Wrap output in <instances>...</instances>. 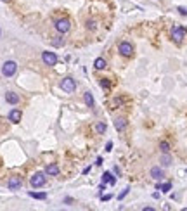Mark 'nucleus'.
Masks as SVG:
<instances>
[{
  "mask_svg": "<svg viewBox=\"0 0 187 211\" xmlns=\"http://www.w3.org/2000/svg\"><path fill=\"white\" fill-rule=\"evenodd\" d=\"M47 184V173L45 172H36L30 176V185L33 189H38V187H44Z\"/></svg>",
  "mask_w": 187,
  "mask_h": 211,
  "instance_id": "obj_1",
  "label": "nucleus"
},
{
  "mask_svg": "<svg viewBox=\"0 0 187 211\" xmlns=\"http://www.w3.org/2000/svg\"><path fill=\"white\" fill-rule=\"evenodd\" d=\"M187 35V30L184 26H173L172 28V31H170V38L173 40L177 45H180L184 42V38H185Z\"/></svg>",
  "mask_w": 187,
  "mask_h": 211,
  "instance_id": "obj_2",
  "label": "nucleus"
},
{
  "mask_svg": "<svg viewBox=\"0 0 187 211\" xmlns=\"http://www.w3.org/2000/svg\"><path fill=\"white\" fill-rule=\"evenodd\" d=\"M54 28H56L57 33L66 35V33H70V30H71V23H70V19H66V18L57 19V21L54 23Z\"/></svg>",
  "mask_w": 187,
  "mask_h": 211,
  "instance_id": "obj_3",
  "label": "nucleus"
},
{
  "mask_svg": "<svg viewBox=\"0 0 187 211\" xmlns=\"http://www.w3.org/2000/svg\"><path fill=\"white\" fill-rule=\"evenodd\" d=\"M16 71H18V62L16 61H5L4 66H2V75L5 78H11V76L16 75Z\"/></svg>",
  "mask_w": 187,
  "mask_h": 211,
  "instance_id": "obj_4",
  "label": "nucleus"
},
{
  "mask_svg": "<svg viewBox=\"0 0 187 211\" xmlns=\"http://www.w3.org/2000/svg\"><path fill=\"white\" fill-rule=\"evenodd\" d=\"M61 90L66 93H73L74 90H76V81H74V78H71V76L62 78L61 80Z\"/></svg>",
  "mask_w": 187,
  "mask_h": 211,
  "instance_id": "obj_5",
  "label": "nucleus"
},
{
  "mask_svg": "<svg viewBox=\"0 0 187 211\" xmlns=\"http://www.w3.org/2000/svg\"><path fill=\"white\" fill-rule=\"evenodd\" d=\"M118 52L121 54L123 57H132L134 52H135V48L130 42H120V43H118Z\"/></svg>",
  "mask_w": 187,
  "mask_h": 211,
  "instance_id": "obj_6",
  "label": "nucleus"
},
{
  "mask_svg": "<svg viewBox=\"0 0 187 211\" xmlns=\"http://www.w3.org/2000/svg\"><path fill=\"white\" fill-rule=\"evenodd\" d=\"M42 61H44L45 66H50V68L56 66V64H57V54L45 50V52H42Z\"/></svg>",
  "mask_w": 187,
  "mask_h": 211,
  "instance_id": "obj_7",
  "label": "nucleus"
},
{
  "mask_svg": "<svg viewBox=\"0 0 187 211\" xmlns=\"http://www.w3.org/2000/svg\"><path fill=\"white\" fill-rule=\"evenodd\" d=\"M23 187V178L19 175H14L9 178V182H7V189L9 190H19Z\"/></svg>",
  "mask_w": 187,
  "mask_h": 211,
  "instance_id": "obj_8",
  "label": "nucleus"
},
{
  "mask_svg": "<svg viewBox=\"0 0 187 211\" xmlns=\"http://www.w3.org/2000/svg\"><path fill=\"white\" fill-rule=\"evenodd\" d=\"M149 175H151L152 180H158V182L165 178V172H163V168H161V166H152L151 172H149Z\"/></svg>",
  "mask_w": 187,
  "mask_h": 211,
  "instance_id": "obj_9",
  "label": "nucleus"
},
{
  "mask_svg": "<svg viewBox=\"0 0 187 211\" xmlns=\"http://www.w3.org/2000/svg\"><path fill=\"white\" fill-rule=\"evenodd\" d=\"M21 118H23L21 109H11L9 111V121H12V123H19Z\"/></svg>",
  "mask_w": 187,
  "mask_h": 211,
  "instance_id": "obj_10",
  "label": "nucleus"
},
{
  "mask_svg": "<svg viewBox=\"0 0 187 211\" xmlns=\"http://www.w3.org/2000/svg\"><path fill=\"white\" fill-rule=\"evenodd\" d=\"M126 125H128V121H126L125 118H114V128H116L118 132H125L126 130Z\"/></svg>",
  "mask_w": 187,
  "mask_h": 211,
  "instance_id": "obj_11",
  "label": "nucleus"
},
{
  "mask_svg": "<svg viewBox=\"0 0 187 211\" xmlns=\"http://www.w3.org/2000/svg\"><path fill=\"white\" fill-rule=\"evenodd\" d=\"M45 173H47V176H57L59 175V166H57L56 163H50L45 166Z\"/></svg>",
  "mask_w": 187,
  "mask_h": 211,
  "instance_id": "obj_12",
  "label": "nucleus"
},
{
  "mask_svg": "<svg viewBox=\"0 0 187 211\" xmlns=\"http://www.w3.org/2000/svg\"><path fill=\"white\" fill-rule=\"evenodd\" d=\"M5 101L9 102V104L16 106V104H19V95L16 92H7L5 93Z\"/></svg>",
  "mask_w": 187,
  "mask_h": 211,
  "instance_id": "obj_13",
  "label": "nucleus"
},
{
  "mask_svg": "<svg viewBox=\"0 0 187 211\" xmlns=\"http://www.w3.org/2000/svg\"><path fill=\"white\" fill-rule=\"evenodd\" d=\"M83 102L87 104V107L94 109V106H96V102H94V95H92V92H85V93H83Z\"/></svg>",
  "mask_w": 187,
  "mask_h": 211,
  "instance_id": "obj_14",
  "label": "nucleus"
},
{
  "mask_svg": "<svg viewBox=\"0 0 187 211\" xmlns=\"http://www.w3.org/2000/svg\"><path fill=\"white\" fill-rule=\"evenodd\" d=\"M94 68H96L97 71H102V69L108 68V62H106L104 57H97L96 61H94Z\"/></svg>",
  "mask_w": 187,
  "mask_h": 211,
  "instance_id": "obj_15",
  "label": "nucleus"
},
{
  "mask_svg": "<svg viewBox=\"0 0 187 211\" xmlns=\"http://www.w3.org/2000/svg\"><path fill=\"white\" fill-rule=\"evenodd\" d=\"M64 42H66V40L62 38V35H61V33H59V35H57V36H54V38L50 40V43H52V47H54V48H59V47H62V45H64Z\"/></svg>",
  "mask_w": 187,
  "mask_h": 211,
  "instance_id": "obj_16",
  "label": "nucleus"
},
{
  "mask_svg": "<svg viewBox=\"0 0 187 211\" xmlns=\"http://www.w3.org/2000/svg\"><path fill=\"white\" fill-rule=\"evenodd\" d=\"M102 182H104V184H109L111 187H113V185H116V178H114V176L111 175L109 172H104V173H102Z\"/></svg>",
  "mask_w": 187,
  "mask_h": 211,
  "instance_id": "obj_17",
  "label": "nucleus"
},
{
  "mask_svg": "<svg viewBox=\"0 0 187 211\" xmlns=\"http://www.w3.org/2000/svg\"><path fill=\"white\" fill-rule=\"evenodd\" d=\"M159 161H161V166L166 168V166H170V164H172V156H170L168 152H163V154H161V159H159Z\"/></svg>",
  "mask_w": 187,
  "mask_h": 211,
  "instance_id": "obj_18",
  "label": "nucleus"
},
{
  "mask_svg": "<svg viewBox=\"0 0 187 211\" xmlns=\"http://www.w3.org/2000/svg\"><path fill=\"white\" fill-rule=\"evenodd\" d=\"M123 102H125V99H123L121 95H116L113 101H111V109H118L120 106H123Z\"/></svg>",
  "mask_w": 187,
  "mask_h": 211,
  "instance_id": "obj_19",
  "label": "nucleus"
},
{
  "mask_svg": "<svg viewBox=\"0 0 187 211\" xmlns=\"http://www.w3.org/2000/svg\"><path fill=\"white\" fill-rule=\"evenodd\" d=\"M28 196L33 197V199H40V201H45V199H47V194H45V192H33V190H30Z\"/></svg>",
  "mask_w": 187,
  "mask_h": 211,
  "instance_id": "obj_20",
  "label": "nucleus"
},
{
  "mask_svg": "<svg viewBox=\"0 0 187 211\" xmlns=\"http://www.w3.org/2000/svg\"><path fill=\"white\" fill-rule=\"evenodd\" d=\"M96 132L99 133V135H104V133L108 132V125H106V123H102V121L96 123Z\"/></svg>",
  "mask_w": 187,
  "mask_h": 211,
  "instance_id": "obj_21",
  "label": "nucleus"
},
{
  "mask_svg": "<svg viewBox=\"0 0 187 211\" xmlns=\"http://www.w3.org/2000/svg\"><path fill=\"white\" fill-rule=\"evenodd\" d=\"M156 189L161 190V192H165V194L170 192V190H172V182H166V184H158Z\"/></svg>",
  "mask_w": 187,
  "mask_h": 211,
  "instance_id": "obj_22",
  "label": "nucleus"
},
{
  "mask_svg": "<svg viewBox=\"0 0 187 211\" xmlns=\"http://www.w3.org/2000/svg\"><path fill=\"white\" fill-rule=\"evenodd\" d=\"M85 26H87V30L94 31V30H97V21L96 19H88V21L85 23Z\"/></svg>",
  "mask_w": 187,
  "mask_h": 211,
  "instance_id": "obj_23",
  "label": "nucleus"
},
{
  "mask_svg": "<svg viewBox=\"0 0 187 211\" xmlns=\"http://www.w3.org/2000/svg\"><path fill=\"white\" fill-rule=\"evenodd\" d=\"M99 85L104 88V90H109V88H111V81H109L108 78H100L99 80Z\"/></svg>",
  "mask_w": 187,
  "mask_h": 211,
  "instance_id": "obj_24",
  "label": "nucleus"
},
{
  "mask_svg": "<svg viewBox=\"0 0 187 211\" xmlns=\"http://www.w3.org/2000/svg\"><path fill=\"white\" fill-rule=\"evenodd\" d=\"M159 149H161V152H170V144L166 140L159 142Z\"/></svg>",
  "mask_w": 187,
  "mask_h": 211,
  "instance_id": "obj_25",
  "label": "nucleus"
},
{
  "mask_svg": "<svg viewBox=\"0 0 187 211\" xmlns=\"http://www.w3.org/2000/svg\"><path fill=\"white\" fill-rule=\"evenodd\" d=\"M130 192V187H126V189H123V192L118 194V201H123V199L126 197V194Z\"/></svg>",
  "mask_w": 187,
  "mask_h": 211,
  "instance_id": "obj_26",
  "label": "nucleus"
},
{
  "mask_svg": "<svg viewBox=\"0 0 187 211\" xmlns=\"http://www.w3.org/2000/svg\"><path fill=\"white\" fill-rule=\"evenodd\" d=\"M177 10H178V14H182V16H187V7H182V5H178Z\"/></svg>",
  "mask_w": 187,
  "mask_h": 211,
  "instance_id": "obj_27",
  "label": "nucleus"
},
{
  "mask_svg": "<svg viewBox=\"0 0 187 211\" xmlns=\"http://www.w3.org/2000/svg\"><path fill=\"white\" fill-rule=\"evenodd\" d=\"M111 199H113V194H106V196H102V197H100V201L106 202V201H111Z\"/></svg>",
  "mask_w": 187,
  "mask_h": 211,
  "instance_id": "obj_28",
  "label": "nucleus"
},
{
  "mask_svg": "<svg viewBox=\"0 0 187 211\" xmlns=\"http://www.w3.org/2000/svg\"><path fill=\"white\" fill-rule=\"evenodd\" d=\"M106 151H108V152H109V151H113V142H111V140L106 144Z\"/></svg>",
  "mask_w": 187,
  "mask_h": 211,
  "instance_id": "obj_29",
  "label": "nucleus"
},
{
  "mask_svg": "<svg viewBox=\"0 0 187 211\" xmlns=\"http://www.w3.org/2000/svg\"><path fill=\"white\" fill-rule=\"evenodd\" d=\"M114 175H116V176L121 175V172H120V168H118V166H114Z\"/></svg>",
  "mask_w": 187,
  "mask_h": 211,
  "instance_id": "obj_30",
  "label": "nucleus"
},
{
  "mask_svg": "<svg viewBox=\"0 0 187 211\" xmlns=\"http://www.w3.org/2000/svg\"><path fill=\"white\" fill-rule=\"evenodd\" d=\"M100 164H102V158H97L96 159V166H100Z\"/></svg>",
  "mask_w": 187,
  "mask_h": 211,
  "instance_id": "obj_31",
  "label": "nucleus"
},
{
  "mask_svg": "<svg viewBox=\"0 0 187 211\" xmlns=\"http://www.w3.org/2000/svg\"><path fill=\"white\" fill-rule=\"evenodd\" d=\"M71 202H73V199H71V197H64V204H71Z\"/></svg>",
  "mask_w": 187,
  "mask_h": 211,
  "instance_id": "obj_32",
  "label": "nucleus"
},
{
  "mask_svg": "<svg viewBox=\"0 0 187 211\" xmlns=\"http://www.w3.org/2000/svg\"><path fill=\"white\" fill-rule=\"evenodd\" d=\"M90 168H92V166H87V168H85V170H83V175H87V173L90 172Z\"/></svg>",
  "mask_w": 187,
  "mask_h": 211,
  "instance_id": "obj_33",
  "label": "nucleus"
},
{
  "mask_svg": "<svg viewBox=\"0 0 187 211\" xmlns=\"http://www.w3.org/2000/svg\"><path fill=\"white\" fill-rule=\"evenodd\" d=\"M2 2H11V0H2Z\"/></svg>",
  "mask_w": 187,
  "mask_h": 211,
  "instance_id": "obj_34",
  "label": "nucleus"
},
{
  "mask_svg": "<svg viewBox=\"0 0 187 211\" xmlns=\"http://www.w3.org/2000/svg\"><path fill=\"white\" fill-rule=\"evenodd\" d=\"M0 35H2V31H0Z\"/></svg>",
  "mask_w": 187,
  "mask_h": 211,
  "instance_id": "obj_35",
  "label": "nucleus"
}]
</instances>
